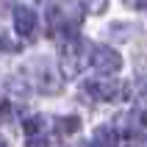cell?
<instances>
[{
    "mask_svg": "<svg viewBox=\"0 0 147 147\" xmlns=\"http://www.w3.org/2000/svg\"><path fill=\"white\" fill-rule=\"evenodd\" d=\"M81 50H83V45L75 39L72 33H67L64 39H61V47H58L61 58H58V64H61L64 78H72V75L81 72V67H83V53Z\"/></svg>",
    "mask_w": 147,
    "mask_h": 147,
    "instance_id": "obj_1",
    "label": "cell"
},
{
    "mask_svg": "<svg viewBox=\"0 0 147 147\" xmlns=\"http://www.w3.org/2000/svg\"><path fill=\"white\" fill-rule=\"evenodd\" d=\"M92 67H94V72L108 78V75L119 72V67H122V58L117 53L114 47H108V45H97V47L92 50Z\"/></svg>",
    "mask_w": 147,
    "mask_h": 147,
    "instance_id": "obj_2",
    "label": "cell"
},
{
    "mask_svg": "<svg viewBox=\"0 0 147 147\" xmlns=\"http://www.w3.org/2000/svg\"><path fill=\"white\" fill-rule=\"evenodd\" d=\"M25 133H28L25 147H47V142H50V122H47V117H31V119L25 122Z\"/></svg>",
    "mask_w": 147,
    "mask_h": 147,
    "instance_id": "obj_3",
    "label": "cell"
},
{
    "mask_svg": "<svg viewBox=\"0 0 147 147\" xmlns=\"http://www.w3.org/2000/svg\"><path fill=\"white\" fill-rule=\"evenodd\" d=\"M86 94L94 100H125V83H108V81H89Z\"/></svg>",
    "mask_w": 147,
    "mask_h": 147,
    "instance_id": "obj_4",
    "label": "cell"
},
{
    "mask_svg": "<svg viewBox=\"0 0 147 147\" xmlns=\"http://www.w3.org/2000/svg\"><path fill=\"white\" fill-rule=\"evenodd\" d=\"M14 28L20 36H33V31H36V14H33L28 6H17L14 8Z\"/></svg>",
    "mask_w": 147,
    "mask_h": 147,
    "instance_id": "obj_5",
    "label": "cell"
},
{
    "mask_svg": "<svg viewBox=\"0 0 147 147\" xmlns=\"http://www.w3.org/2000/svg\"><path fill=\"white\" fill-rule=\"evenodd\" d=\"M92 142H94L97 147H119V133H117L114 128L103 125V128H97V131H94Z\"/></svg>",
    "mask_w": 147,
    "mask_h": 147,
    "instance_id": "obj_6",
    "label": "cell"
},
{
    "mask_svg": "<svg viewBox=\"0 0 147 147\" xmlns=\"http://www.w3.org/2000/svg\"><path fill=\"white\" fill-rule=\"evenodd\" d=\"M56 131H58V136H72V133L81 131V119H78V117H58L56 119Z\"/></svg>",
    "mask_w": 147,
    "mask_h": 147,
    "instance_id": "obj_7",
    "label": "cell"
},
{
    "mask_svg": "<svg viewBox=\"0 0 147 147\" xmlns=\"http://www.w3.org/2000/svg\"><path fill=\"white\" fill-rule=\"evenodd\" d=\"M86 11L89 14H103L106 11V0H86Z\"/></svg>",
    "mask_w": 147,
    "mask_h": 147,
    "instance_id": "obj_8",
    "label": "cell"
},
{
    "mask_svg": "<svg viewBox=\"0 0 147 147\" xmlns=\"http://www.w3.org/2000/svg\"><path fill=\"white\" fill-rule=\"evenodd\" d=\"M128 147H147V136H139V133H133L131 139H128Z\"/></svg>",
    "mask_w": 147,
    "mask_h": 147,
    "instance_id": "obj_9",
    "label": "cell"
},
{
    "mask_svg": "<svg viewBox=\"0 0 147 147\" xmlns=\"http://www.w3.org/2000/svg\"><path fill=\"white\" fill-rule=\"evenodd\" d=\"M125 6H131V8H144L147 0H125Z\"/></svg>",
    "mask_w": 147,
    "mask_h": 147,
    "instance_id": "obj_10",
    "label": "cell"
},
{
    "mask_svg": "<svg viewBox=\"0 0 147 147\" xmlns=\"http://www.w3.org/2000/svg\"><path fill=\"white\" fill-rule=\"evenodd\" d=\"M142 125H144V128H147V111H144V114H142Z\"/></svg>",
    "mask_w": 147,
    "mask_h": 147,
    "instance_id": "obj_11",
    "label": "cell"
},
{
    "mask_svg": "<svg viewBox=\"0 0 147 147\" xmlns=\"http://www.w3.org/2000/svg\"><path fill=\"white\" fill-rule=\"evenodd\" d=\"M0 147H6V142H3V139H0Z\"/></svg>",
    "mask_w": 147,
    "mask_h": 147,
    "instance_id": "obj_12",
    "label": "cell"
},
{
    "mask_svg": "<svg viewBox=\"0 0 147 147\" xmlns=\"http://www.w3.org/2000/svg\"><path fill=\"white\" fill-rule=\"evenodd\" d=\"M144 97H147V86H144Z\"/></svg>",
    "mask_w": 147,
    "mask_h": 147,
    "instance_id": "obj_13",
    "label": "cell"
}]
</instances>
